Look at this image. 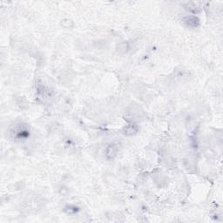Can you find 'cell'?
I'll use <instances>...</instances> for the list:
<instances>
[{
  "label": "cell",
  "mask_w": 223,
  "mask_h": 223,
  "mask_svg": "<svg viewBox=\"0 0 223 223\" xmlns=\"http://www.w3.org/2000/svg\"><path fill=\"white\" fill-rule=\"evenodd\" d=\"M118 149L115 146H110L107 150V156L110 159H113L114 156H116Z\"/></svg>",
  "instance_id": "6da1fadb"
},
{
  "label": "cell",
  "mask_w": 223,
  "mask_h": 223,
  "mask_svg": "<svg viewBox=\"0 0 223 223\" xmlns=\"http://www.w3.org/2000/svg\"><path fill=\"white\" fill-rule=\"evenodd\" d=\"M185 22L186 24L189 26H197L198 24H199V19L195 17H188V18L185 19Z\"/></svg>",
  "instance_id": "7a4b0ae2"
}]
</instances>
